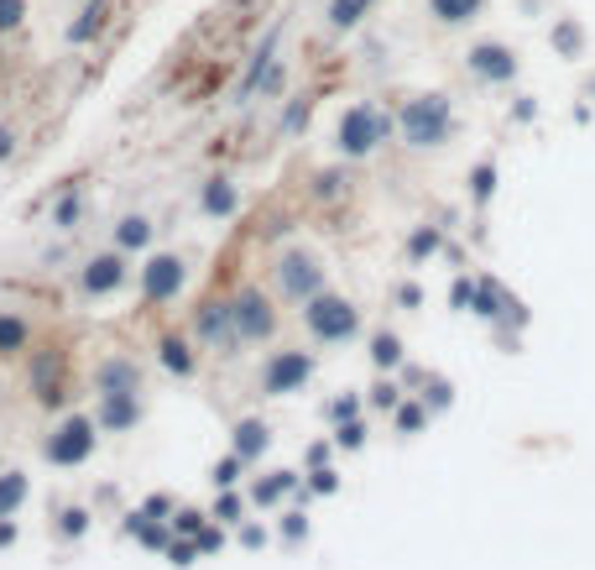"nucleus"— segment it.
Wrapping results in <instances>:
<instances>
[{
    "mask_svg": "<svg viewBox=\"0 0 595 570\" xmlns=\"http://www.w3.org/2000/svg\"><path fill=\"white\" fill-rule=\"evenodd\" d=\"M397 137H403V147H413V153H439L444 141L455 137V105H449V95L428 89V95L403 100V110H397Z\"/></svg>",
    "mask_w": 595,
    "mask_h": 570,
    "instance_id": "1",
    "label": "nucleus"
},
{
    "mask_svg": "<svg viewBox=\"0 0 595 570\" xmlns=\"http://www.w3.org/2000/svg\"><path fill=\"white\" fill-rule=\"evenodd\" d=\"M391 137V121L387 110L371 100H356L340 110V121H335V147H340V157H350V163H360V157L381 153V141Z\"/></svg>",
    "mask_w": 595,
    "mask_h": 570,
    "instance_id": "2",
    "label": "nucleus"
},
{
    "mask_svg": "<svg viewBox=\"0 0 595 570\" xmlns=\"http://www.w3.org/2000/svg\"><path fill=\"white\" fill-rule=\"evenodd\" d=\"M272 288H277V298H288V304H308L314 294L329 288V267H324L319 252L288 246V252H277V262H272Z\"/></svg>",
    "mask_w": 595,
    "mask_h": 570,
    "instance_id": "3",
    "label": "nucleus"
},
{
    "mask_svg": "<svg viewBox=\"0 0 595 570\" xmlns=\"http://www.w3.org/2000/svg\"><path fill=\"white\" fill-rule=\"evenodd\" d=\"M100 434L105 430H100V419L95 414H63L48 430V440H42V455H48V466L73 471V466H85L89 455H95Z\"/></svg>",
    "mask_w": 595,
    "mask_h": 570,
    "instance_id": "4",
    "label": "nucleus"
},
{
    "mask_svg": "<svg viewBox=\"0 0 595 570\" xmlns=\"http://www.w3.org/2000/svg\"><path fill=\"white\" fill-rule=\"evenodd\" d=\"M304 325L324 346H345V341L360 335V309L345 294H329V288H324V294H314L304 304Z\"/></svg>",
    "mask_w": 595,
    "mask_h": 570,
    "instance_id": "5",
    "label": "nucleus"
},
{
    "mask_svg": "<svg viewBox=\"0 0 595 570\" xmlns=\"http://www.w3.org/2000/svg\"><path fill=\"white\" fill-rule=\"evenodd\" d=\"M230 304H236V346H261L277 335V298L267 288L246 283Z\"/></svg>",
    "mask_w": 595,
    "mask_h": 570,
    "instance_id": "6",
    "label": "nucleus"
},
{
    "mask_svg": "<svg viewBox=\"0 0 595 570\" xmlns=\"http://www.w3.org/2000/svg\"><path fill=\"white\" fill-rule=\"evenodd\" d=\"M27 387H32V397L42 403V409H63V403H69V351H63V346L32 351Z\"/></svg>",
    "mask_w": 595,
    "mask_h": 570,
    "instance_id": "7",
    "label": "nucleus"
},
{
    "mask_svg": "<svg viewBox=\"0 0 595 570\" xmlns=\"http://www.w3.org/2000/svg\"><path fill=\"white\" fill-rule=\"evenodd\" d=\"M308 382H314V356L298 346H282L267 356L261 366V393L267 397H288V393H304Z\"/></svg>",
    "mask_w": 595,
    "mask_h": 570,
    "instance_id": "8",
    "label": "nucleus"
},
{
    "mask_svg": "<svg viewBox=\"0 0 595 570\" xmlns=\"http://www.w3.org/2000/svg\"><path fill=\"white\" fill-rule=\"evenodd\" d=\"M465 69H470L476 85H512V79L523 73V58H517V48H507V42L480 37V42H470V52H465Z\"/></svg>",
    "mask_w": 595,
    "mask_h": 570,
    "instance_id": "9",
    "label": "nucleus"
},
{
    "mask_svg": "<svg viewBox=\"0 0 595 570\" xmlns=\"http://www.w3.org/2000/svg\"><path fill=\"white\" fill-rule=\"evenodd\" d=\"M131 283V267H126V252L110 246V252H95V257L79 267V294L85 298H110Z\"/></svg>",
    "mask_w": 595,
    "mask_h": 570,
    "instance_id": "10",
    "label": "nucleus"
},
{
    "mask_svg": "<svg viewBox=\"0 0 595 570\" xmlns=\"http://www.w3.org/2000/svg\"><path fill=\"white\" fill-rule=\"evenodd\" d=\"M184 283H188V262L178 252H157L141 267V298L147 304H172V298L184 294Z\"/></svg>",
    "mask_w": 595,
    "mask_h": 570,
    "instance_id": "11",
    "label": "nucleus"
},
{
    "mask_svg": "<svg viewBox=\"0 0 595 570\" xmlns=\"http://www.w3.org/2000/svg\"><path fill=\"white\" fill-rule=\"evenodd\" d=\"M194 341L199 346H236V304L230 298H205L194 309Z\"/></svg>",
    "mask_w": 595,
    "mask_h": 570,
    "instance_id": "12",
    "label": "nucleus"
},
{
    "mask_svg": "<svg viewBox=\"0 0 595 570\" xmlns=\"http://www.w3.org/2000/svg\"><path fill=\"white\" fill-rule=\"evenodd\" d=\"M95 393L100 397H126V393H141V362L137 356H105L100 366H95Z\"/></svg>",
    "mask_w": 595,
    "mask_h": 570,
    "instance_id": "13",
    "label": "nucleus"
},
{
    "mask_svg": "<svg viewBox=\"0 0 595 570\" xmlns=\"http://www.w3.org/2000/svg\"><path fill=\"white\" fill-rule=\"evenodd\" d=\"M277 48H282V27H272V32L256 42L251 58H246V79L236 85V105H246L251 95H261V85H267V73H272V63H277Z\"/></svg>",
    "mask_w": 595,
    "mask_h": 570,
    "instance_id": "14",
    "label": "nucleus"
},
{
    "mask_svg": "<svg viewBox=\"0 0 595 570\" xmlns=\"http://www.w3.org/2000/svg\"><path fill=\"white\" fill-rule=\"evenodd\" d=\"M157 366H162L168 377H194V372H199V341H188L178 330L157 335Z\"/></svg>",
    "mask_w": 595,
    "mask_h": 570,
    "instance_id": "15",
    "label": "nucleus"
},
{
    "mask_svg": "<svg viewBox=\"0 0 595 570\" xmlns=\"http://www.w3.org/2000/svg\"><path fill=\"white\" fill-rule=\"evenodd\" d=\"M230 434H236V440H230V450H236L246 466H256V461H261V455L272 450V424H267L261 414H246Z\"/></svg>",
    "mask_w": 595,
    "mask_h": 570,
    "instance_id": "16",
    "label": "nucleus"
},
{
    "mask_svg": "<svg viewBox=\"0 0 595 570\" xmlns=\"http://www.w3.org/2000/svg\"><path fill=\"white\" fill-rule=\"evenodd\" d=\"M110 17H116V6H110V0H85V11H79V17L69 21V32H63L69 37V48H89V42L110 27Z\"/></svg>",
    "mask_w": 595,
    "mask_h": 570,
    "instance_id": "17",
    "label": "nucleus"
},
{
    "mask_svg": "<svg viewBox=\"0 0 595 570\" xmlns=\"http://www.w3.org/2000/svg\"><path fill=\"white\" fill-rule=\"evenodd\" d=\"M100 430L105 434H131L141 424V393H126V397H100Z\"/></svg>",
    "mask_w": 595,
    "mask_h": 570,
    "instance_id": "18",
    "label": "nucleus"
},
{
    "mask_svg": "<svg viewBox=\"0 0 595 570\" xmlns=\"http://www.w3.org/2000/svg\"><path fill=\"white\" fill-rule=\"evenodd\" d=\"M199 209H205V215H215V220H225V215H236V209H240V189L225 174H215L205 189H199Z\"/></svg>",
    "mask_w": 595,
    "mask_h": 570,
    "instance_id": "19",
    "label": "nucleus"
},
{
    "mask_svg": "<svg viewBox=\"0 0 595 570\" xmlns=\"http://www.w3.org/2000/svg\"><path fill=\"white\" fill-rule=\"evenodd\" d=\"M292 492H304L298 471H267L261 482H251V502H256V508H277V502L292 498Z\"/></svg>",
    "mask_w": 595,
    "mask_h": 570,
    "instance_id": "20",
    "label": "nucleus"
},
{
    "mask_svg": "<svg viewBox=\"0 0 595 570\" xmlns=\"http://www.w3.org/2000/svg\"><path fill=\"white\" fill-rule=\"evenodd\" d=\"M486 11V0H428V17H434V27H470V21Z\"/></svg>",
    "mask_w": 595,
    "mask_h": 570,
    "instance_id": "21",
    "label": "nucleus"
},
{
    "mask_svg": "<svg viewBox=\"0 0 595 570\" xmlns=\"http://www.w3.org/2000/svg\"><path fill=\"white\" fill-rule=\"evenodd\" d=\"M152 242H157L152 215H126V220H116V246L120 252H147Z\"/></svg>",
    "mask_w": 595,
    "mask_h": 570,
    "instance_id": "22",
    "label": "nucleus"
},
{
    "mask_svg": "<svg viewBox=\"0 0 595 570\" xmlns=\"http://www.w3.org/2000/svg\"><path fill=\"white\" fill-rule=\"evenodd\" d=\"M366 351H371L376 372H397V366L408 362V351H403V341H397V330H376L371 341H366Z\"/></svg>",
    "mask_w": 595,
    "mask_h": 570,
    "instance_id": "23",
    "label": "nucleus"
},
{
    "mask_svg": "<svg viewBox=\"0 0 595 570\" xmlns=\"http://www.w3.org/2000/svg\"><path fill=\"white\" fill-rule=\"evenodd\" d=\"M376 0H329V11H324V21H329V32H356L360 21L371 17Z\"/></svg>",
    "mask_w": 595,
    "mask_h": 570,
    "instance_id": "24",
    "label": "nucleus"
},
{
    "mask_svg": "<svg viewBox=\"0 0 595 570\" xmlns=\"http://www.w3.org/2000/svg\"><path fill=\"white\" fill-rule=\"evenodd\" d=\"M32 498V482L27 471H0V519H17L21 502Z\"/></svg>",
    "mask_w": 595,
    "mask_h": 570,
    "instance_id": "25",
    "label": "nucleus"
},
{
    "mask_svg": "<svg viewBox=\"0 0 595 570\" xmlns=\"http://www.w3.org/2000/svg\"><path fill=\"white\" fill-rule=\"evenodd\" d=\"M308 194L319 205H340L345 194H350V178H345V168H319V174L308 178Z\"/></svg>",
    "mask_w": 595,
    "mask_h": 570,
    "instance_id": "26",
    "label": "nucleus"
},
{
    "mask_svg": "<svg viewBox=\"0 0 595 570\" xmlns=\"http://www.w3.org/2000/svg\"><path fill=\"white\" fill-rule=\"evenodd\" d=\"M27 346H32V325L17 314H0V356H21Z\"/></svg>",
    "mask_w": 595,
    "mask_h": 570,
    "instance_id": "27",
    "label": "nucleus"
},
{
    "mask_svg": "<svg viewBox=\"0 0 595 570\" xmlns=\"http://www.w3.org/2000/svg\"><path fill=\"white\" fill-rule=\"evenodd\" d=\"M79 220H85V194H79V184H69V189L58 194V205H52V225H58V230H73Z\"/></svg>",
    "mask_w": 595,
    "mask_h": 570,
    "instance_id": "28",
    "label": "nucleus"
},
{
    "mask_svg": "<svg viewBox=\"0 0 595 570\" xmlns=\"http://www.w3.org/2000/svg\"><path fill=\"white\" fill-rule=\"evenodd\" d=\"M554 52H559V58H579V52H585V27H579L575 17L554 21Z\"/></svg>",
    "mask_w": 595,
    "mask_h": 570,
    "instance_id": "29",
    "label": "nucleus"
},
{
    "mask_svg": "<svg viewBox=\"0 0 595 570\" xmlns=\"http://www.w3.org/2000/svg\"><path fill=\"white\" fill-rule=\"evenodd\" d=\"M391 424H397L403 434H418L428 424V403H418V397H403V403L391 409Z\"/></svg>",
    "mask_w": 595,
    "mask_h": 570,
    "instance_id": "30",
    "label": "nucleus"
},
{
    "mask_svg": "<svg viewBox=\"0 0 595 570\" xmlns=\"http://www.w3.org/2000/svg\"><path fill=\"white\" fill-rule=\"evenodd\" d=\"M89 534V508L73 502V508H58V539H85Z\"/></svg>",
    "mask_w": 595,
    "mask_h": 570,
    "instance_id": "31",
    "label": "nucleus"
},
{
    "mask_svg": "<svg viewBox=\"0 0 595 570\" xmlns=\"http://www.w3.org/2000/svg\"><path fill=\"white\" fill-rule=\"evenodd\" d=\"M209 513H215L220 523H236V529H240V523H246V498H240L236 487H225L220 498H215V508H209Z\"/></svg>",
    "mask_w": 595,
    "mask_h": 570,
    "instance_id": "32",
    "label": "nucleus"
},
{
    "mask_svg": "<svg viewBox=\"0 0 595 570\" xmlns=\"http://www.w3.org/2000/svg\"><path fill=\"white\" fill-rule=\"evenodd\" d=\"M470 309H476L480 320H496V314H502V288H496L492 277H480L476 283V304H470Z\"/></svg>",
    "mask_w": 595,
    "mask_h": 570,
    "instance_id": "33",
    "label": "nucleus"
},
{
    "mask_svg": "<svg viewBox=\"0 0 595 570\" xmlns=\"http://www.w3.org/2000/svg\"><path fill=\"white\" fill-rule=\"evenodd\" d=\"M277 539H282V544H304V539H308V513H304V508H288V513H282Z\"/></svg>",
    "mask_w": 595,
    "mask_h": 570,
    "instance_id": "34",
    "label": "nucleus"
},
{
    "mask_svg": "<svg viewBox=\"0 0 595 570\" xmlns=\"http://www.w3.org/2000/svg\"><path fill=\"white\" fill-rule=\"evenodd\" d=\"M215 519V513H199V508H178L172 513V534H184V539H199L205 534V523Z\"/></svg>",
    "mask_w": 595,
    "mask_h": 570,
    "instance_id": "35",
    "label": "nucleus"
},
{
    "mask_svg": "<svg viewBox=\"0 0 595 570\" xmlns=\"http://www.w3.org/2000/svg\"><path fill=\"white\" fill-rule=\"evenodd\" d=\"M304 492H314V498H335V492H340V471H335V466H314V471H308V482H304Z\"/></svg>",
    "mask_w": 595,
    "mask_h": 570,
    "instance_id": "36",
    "label": "nucleus"
},
{
    "mask_svg": "<svg viewBox=\"0 0 595 570\" xmlns=\"http://www.w3.org/2000/svg\"><path fill=\"white\" fill-rule=\"evenodd\" d=\"M434 252H439V230H434V225H418L413 242H408V257L424 262V257H434Z\"/></svg>",
    "mask_w": 595,
    "mask_h": 570,
    "instance_id": "37",
    "label": "nucleus"
},
{
    "mask_svg": "<svg viewBox=\"0 0 595 570\" xmlns=\"http://www.w3.org/2000/svg\"><path fill=\"white\" fill-rule=\"evenodd\" d=\"M240 471H246V461H240L236 450H230L225 461H215V471H209V476H215V487L225 492V487H236V482H240Z\"/></svg>",
    "mask_w": 595,
    "mask_h": 570,
    "instance_id": "38",
    "label": "nucleus"
},
{
    "mask_svg": "<svg viewBox=\"0 0 595 570\" xmlns=\"http://www.w3.org/2000/svg\"><path fill=\"white\" fill-rule=\"evenodd\" d=\"M397 403H403V387H397V382H391V377H381V382H376V387H371V409H381V414H391Z\"/></svg>",
    "mask_w": 595,
    "mask_h": 570,
    "instance_id": "39",
    "label": "nucleus"
},
{
    "mask_svg": "<svg viewBox=\"0 0 595 570\" xmlns=\"http://www.w3.org/2000/svg\"><path fill=\"white\" fill-rule=\"evenodd\" d=\"M335 445H340V450H360V445H366V424H360V419L335 424Z\"/></svg>",
    "mask_w": 595,
    "mask_h": 570,
    "instance_id": "40",
    "label": "nucleus"
},
{
    "mask_svg": "<svg viewBox=\"0 0 595 570\" xmlns=\"http://www.w3.org/2000/svg\"><path fill=\"white\" fill-rule=\"evenodd\" d=\"M496 189V163H480L476 174H470V194H476V205H486Z\"/></svg>",
    "mask_w": 595,
    "mask_h": 570,
    "instance_id": "41",
    "label": "nucleus"
},
{
    "mask_svg": "<svg viewBox=\"0 0 595 570\" xmlns=\"http://www.w3.org/2000/svg\"><path fill=\"white\" fill-rule=\"evenodd\" d=\"M199 539H184V534H172V544H168V560L172 566H194V560H199Z\"/></svg>",
    "mask_w": 595,
    "mask_h": 570,
    "instance_id": "42",
    "label": "nucleus"
},
{
    "mask_svg": "<svg viewBox=\"0 0 595 570\" xmlns=\"http://www.w3.org/2000/svg\"><path fill=\"white\" fill-rule=\"evenodd\" d=\"M360 414V393H340L335 403H329V424H345V419Z\"/></svg>",
    "mask_w": 595,
    "mask_h": 570,
    "instance_id": "43",
    "label": "nucleus"
},
{
    "mask_svg": "<svg viewBox=\"0 0 595 570\" xmlns=\"http://www.w3.org/2000/svg\"><path fill=\"white\" fill-rule=\"evenodd\" d=\"M27 21V0H0V32H17Z\"/></svg>",
    "mask_w": 595,
    "mask_h": 570,
    "instance_id": "44",
    "label": "nucleus"
},
{
    "mask_svg": "<svg viewBox=\"0 0 595 570\" xmlns=\"http://www.w3.org/2000/svg\"><path fill=\"white\" fill-rule=\"evenodd\" d=\"M308 110H314V100H292L288 105V116H282V131H288V137H298V131H304Z\"/></svg>",
    "mask_w": 595,
    "mask_h": 570,
    "instance_id": "45",
    "label": "nucleus"
},
{
    "mask_svg": "<svg viewBox=\"0 0 595 570\" xmlns=\"http://www.w3.org/2000/svg\"><path fill=\"white\" fill-rule=\"evenodd\" d=\"M141 513H147V519H162V523H168L178 508H172V498H147V502H141Z\"/></svg>",
    "mask_w": 595,
    "mask_h": 570,
    "instance_id": "46",
    "label": "nucleus"
},
{
    "mask_svg": "<svg viewBox=\"0 0 595 570\" xmlns=\"http://www.w3.org/2000/svg\"><path fill=\"white\" fill-rule=\"evenodd\" d=\"M329 455H335V440H314V445H308V471L329 466Z\"/></svg>",
    "mask_w": 595,
    "mask_h": 570,
    "instance_id": "47",
    "label": "nucleus"
},
{
    "mask_svg": "<svg viewBox=\"0 0 595 570\" xmlns=\"http://www.w3.org/2000/svg\"><path fill=\"white\" fill-rule=\"evenodd\" d=\"M240 544H246V550H261V544H267V529H261V523H240Z\"/></svg>",
    "mask_w": 595,
    "mask_h": 570,
    "instance_id": "48",
    "label": "nucleus"
},
{
    "mask_svg": "<svg viewBox=\"0 0 595 570\" xmlns=\"http://www.w3.org/2000/svg\"><path fill=\"white\" fill-rule=\"evenodd\" d=\"M220 544H225V534H220V519H215V523H205V534H199V550H205V554H215V550H220Z\"/></svg>",
    "mask_w": 595,
    "mask_h": 570,
    "instance_id": "49",
    "label": "nucleus"
},
{
    "mask_svg": "<svg viewBox=\"0 0 595 570\" xmlns=\"http://www.w3.org/2000/svg\"><path fill=\"white\" fill-rule=\"evenodd\" d=\"M449 397H455V387H449V382H428V409H444V403H449Z\"/></svg>",
    "mask_w": 595,
    "mask_h": 570,
    "instance_id": "50",
    "label": "nucleus"
},
{
    "mask_svg": "<svg viewBox=\"0 0 595 570\" xmlns=\"http://www.w3.org/2000/svg\"><path fill=\"white\" fill-rule=\"evenodd\" d=\"M11 157H17V131L0 126V163H11Z\"/></svg>",
    "mask_w": 595,
    "mask_h": 570,
    "instance_id": "51",
    "label": "nucleus"
},
{
    "mask_svg": "<svg viewBox=\"0 0 595 570\" xmlns=\"http://www.w3.org/2000/svg\"><path fill=\"white\" fill-rule=\"evenodd\" d=\"M11 544H17V523L0 519V550H11Z\"/></svg>",
    "mask_w": 595,
    "mask_h": 570,
    "instance_id": "52",
    "label": "nucleus"
},
{
    "mask_svg": "<svg viewBox=\"0 0 595 570\" xmlns=\"http://www.w3.org/2000/svg\"><path fill=\"white\" fill-rule=\"evenodd\" d=\"M418 298H424V294H418L413 283H403V288H397V304H418Z\"/></svg>",
    "mask_w": 595,
    "mask_h": 570,
    "instance_id": "53",
    "label": "nucleus"
},
{
    "mask_svg": "<svg viewBox=\"0 0 595 570\" xmlns=\"http://www.w3.org/2000/svg\"><path fill=\"white\" fill-rule=\"evenodd\" d=\"M591 95H595V85H591Z\"/></svg>",
    "mask_w": 595,
    "mask_h": 570,
    "instance_id": "54",
    "label": "nucleus"
}]
</instances>
